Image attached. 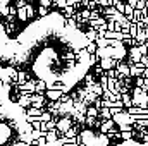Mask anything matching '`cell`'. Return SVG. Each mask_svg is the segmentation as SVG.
Wrapping results in <instances>:
<instances>
[{"instance_id":"cell-1","label":"cell","mask_w":148,"mask_h":146,"mask_svg":"<svg viewBox=\"0 0 148 146\" xmlns=\"http://www.w3.org/2000/svg\"><path fill=\"white\" fill-rule=\"evenodd\" d=\"M14 55L48 89L59 91L74 88L93 64L90 40L57 12L26 26Z\"/></svg>"},{"instance_id":"cell-2","label":"cell","mask_w":148,"mask_h":146,"mask_svg":"<svg viewBox=\"0 0 148 146\" xmlns=\"http://www.w3.org/2000/svg\"><path fill=\"white\" fill-rule=\"evenodd\" d=\"M0 146H35L33 129L24 110L7 93H0Z\"/></svg>"},{"instance_id":"cell-3","label":"cell","mask_w":148,"mask_h":146,"mask_svg":"<svg viewBox=\"0 0 148 146\" xmlns=\"http://www.w3.org/2000/svg\"><path fill=\"white\" fill-rule=\"evenodd\" d=\"M14 74V71L10 69V67H7V65H3L2 64V60H0V89L3 88V84L10 79V76Z\"/></svg>"}]
</instances>
